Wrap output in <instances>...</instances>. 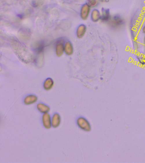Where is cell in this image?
Masks as SVG:
<instances>
[{"label":"cell","instance_id":"obj_5","mask_svg":"<svg viewBox=\"0 0 145 163\" xmlns=\"http://www.w3.org/2000/svg\"><path fill=\"white\" fill-rule=\"evenodd\" d=\"M42 122L43 126L47 129H49L51 128L52 122L50 116L48 113L43 114L42 116Z\"/></svg>","mask_w":145,"mask_h":163},{"label":"cell","instance_id":"obj_10","mask_svg":"<svg viewBox=\"0 0 145 163\" xmlns=\"http://www.w3.org/2000/svg\"><path fill=\"white\" fill-rule=\"evenodd\" d=\"M37 108L40 112L43 114L48 113L50 110L49 107L43 103H39L37 104Z\"/></svg>","mask_w":145,"mask_h":163},{"label":"cell","instance_id":"obj_18","mask_svg":"<svg viewBox=\"0 0 145 163\" xmlns=\"http://www.w3.org/2000/svg\"><path fill=\"white\" fill-rule=\"evenodd\" d=\"M142 32H143V33L145 35V25L143 27V28H142Z\"/></svg>","mask_w":145,"mask_h":163},{"label":"cell","instance_id":"obj_7","mask_svg":"<svg viewBox=\"0 0 145 163\" xmlns=\"http://www.w3.org/2000/svg\"><path fill=\"white\" fill-rule=\"evenodd\" d=\"M61 122V117L58 114H55L52 119V125L54 128H57L60 125Z\"/></svg>","mask_w":145,"mask_h":163},{"label":"cell","instance_id":"obj_4","mask_svg":"<svg viewBox=\"0 0 145 163\" xmlns=\"http://www.w3.org/2000/svg\"><path fill=\"white\" fill-rule=\"evenodd\" d=\"M111 18L112 17L109 9L102 8L101 10L100 21L104 23H108L111 19Z\"/></svg>","mask_w":145,"mask_h":163},{"label":"cell","instance_id":"obj_13","mask_svg":"<svg viewBox=\"0 0 145 163\" xmlns=\"http://www.w3.org/2000/svg\"><path fill=\"white\" fill-rule=\"evenodd\" d=\"M64 51L66 54L68 55H71L73 53V48L71 43L69 42H67L65 44Z\"/></svg>","mask_w":145,"mask_h":163},{"label":"cell","instance_id":"obj_8","mask_svg":"<svg viewBox=\"0 0 145 163\" xmlns=\"http://www.w3.org/2000/svg\"><path fill=\"white\" fill-rule=\"evenodd\" d=\"M38 100L37 96L34 95H30L27 96L24 99V103L26 105H30L34 104Z\"/></svg>","mask_w":145,"mask_h":163},{"label":"cell","instance_id":"obj_15","mask_svg":"<svg viewBox=\"0 0 145 163\" xmlns=\"http://www.w3.org/2000/svg\"><path fill=\"white\" fill-rule=\"evenodd\" d=\"M137 61L140 65L142 66L145 65V53H141L139 54L137 57Z\"/></svg>","mask_w":145,"mask_h":163},{"label":"cell","instance_id":"obj_1","mask_svg":"<svg viewBox=\"0 0 145 163\" xmlns=\"http://www.w3.org/2000/svg\"><path fill=\"white\" fill-rule=\"evenodd\" d=\"M11 46L15 54L23 62L28 63L32 61V54L19 41L13 39L11 41Z\"/></svg>","mask_w":145,"mask_h":163},{"label":"cell","instance_id":"obj_11","mask_svg":"<svg viewBox=\"0 0 145 163\" xmlns=\"http://www.w3.org/2000/svg\"><path fill=\"white\" fill-rule=\"evenodd\" d=\"M54 81L50 78L47 79L43 84V88L47 90L51 89L54 86Z\"/></svg>","mask_w":145,"mask_h":163},{"label":"cell","instance_id":"obj_6","mask_svg":"<svg viewBox=\"0 0 145 163\" xmlns=\"http://www.w3.org/2000/svg\"><path fill=\"white\" fill-rule=\"evenodd\" d=\"M90 10L91 7L87 3L83 5L81 8V12H80V16L82 19L84 20L87 19L89 15Z\"/></svg>","mask_w":145,"mask_h":163},{"label":"cell","instance_id":"obj_17","mask_svg":"<svg viewBox=\"0 0 145 163\" xmlns=\"http://www.w3.org/2000/svg\"><path fill=\"white\" fill-rule=\"evenodd\" d=\"M100 1L103 3H107L109 1V0H99Z\"/></svg>","mask_w":145,"mask_h":163},{"label":"cell","instance_id":"obj_3","mask_svg":"<svg viewBox=\"0 0 145 163\" xmlns=\"http://www.w3.org/2000/svg\"><path fill=\"white\" fill-rule=\"evenodd\" d=\"M77 123L79 127L82 130L89 132L91 129V127L89 122L84 118H79L77 120Z\"/></svg>","mask_w":145,"mask_h":163},{"label":"cell","instance_id":"obj_12","mask_svg":"<svg viewBox=\"0 0 145 163\" xmlns=\"http://www.w3.org/2000/svg\"><path fill=\"white\" fill-rule=\"evenodd\" d=\"M87 27L84 25H81L78 28L77 31V35L78 38H82L85 34Z\"/></svg>","mask_w":145,"mask_h":163},{"label":"cell","instance_id":"obj_2","mask_svg":"<svg viewBox=\"0 0 145 163\" xmlns=\"http://www.w3.org/2000/svg\"><path fill=\"white\" fill-rule=\"evenodd\" d=\"M125 20L120 15H115L111 18L108 24L109 27L113 29H118L124 25Z\"/></svg>","mask_w":145,"mask_h":163},{"label":"cell","instance_id":"obj_16","mask_svg":"<svg viewBox=\"0 0 145 163\" xmlns=\"http://www.w3.org/2000/svg\"><path fill=\"white\" fill-rule=\"evenodd\" d=\"M98 0H87V4L90 7H95L98 4Z\"/></svg>","mask_w":145,"mask_h":163},{"label":"cell","instance_id":"obj_9","mask_svg":"<svg viewBox=\"0 0 145 163\" xmlns=\"http://www.w3.org/2000/svg\"><path fill=\"white\" fill-rule=\"evenodd\" d=\"M101 13L97 9H95L92 11L91 13V19L94 22H97L100 20Z\"/></svg>","mask_w":145,"mask_h":163},{"label":"cell","instance_id":"obj_14","mask_svg":"<svg viewBox=\"0 0 145 163\" xmlns=\"http://www.w3.org/2000/svg\"><path fill=\"white\" fill-rule=\"evenodd\" d=\"M64 48L62 43H58L56 46V53L58 57H60L62 55L64 51Z\"/></svg>","mask_w":145,"mask_h":163}]
</instances>
